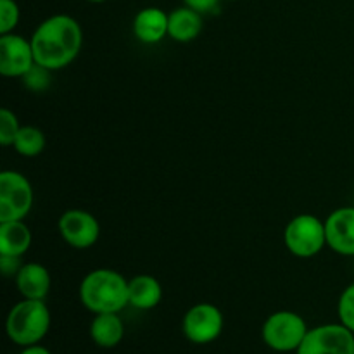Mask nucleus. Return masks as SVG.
<instances>
[{
  "mask_svg": "<svg viewBox=\"0 0 354 354\" xmlns=\"http://www.w3.org/2000/svg\"><path fill=\"white\" fill-rule=\"evenodd\" d=\"M37 64L59 71L78 57L83 31L78 21L66 14H55L38 24L30 38Z\"/></svg>",
  "mask_w": 354,
  "mask_h": 354,
  "instance_id": "obj_1",
  "label": "nucleus"
},
{
  "mask_svg": "<svg viewBox=\"0 0 354 354\" xmlns=\"http://www.w3.org/2000/svg\"><path fill=\"white\" fill-rule=\"evenodd\" d=\"M80 301L95 315L120 313L130 304L128 280L116 270H93L80 283Z\"/></svg>",
  "mask_w": 354,
  "mask_h": 354,
  "instance_id": "obj_2",
  "label": "nucleus"
},
{
  "mask_svg": "<svg viewBox=\"0 0 354 354\" xmlns=\"http://www.w3.org/2000/svg\"><path fill=\"white\" fill-rule=\"evenodd\" d=\"M50 328V311L40 299H23L14 304L6 320V332L17 346L38 344Z\"/></svg>",
  "mask_w": 354,
  "mask_h": 354,
  "instance_id": "obj_3",
  "label": "nucleus"
},
{
  "mask_svg": "<svg viewBox=\"0 0 354 354\" xmlns=\"http://www.w3.org/2000/svg\"><path fill=\"white\" fill-rule=\"evenodd\" d=\"M283 244L296 258H313L327 245L325 221L315 214H297L283 230Z\"/></svg>",
  "mask_w": 354,
  "mask_h": 354,
  "instance_id": "obj_4",
  "label": "nucleus"
},
{
  "mask_svg": "<svg viewBox=\"0 0 354 354\" xmlns=\"http://www.w3.org/2000/svg\"><path fill=\"white\" fill-rule=\"evenodd\" d=\"M308 325L294 311H277L263 324V341L270 349L279 353L297 351L308 334Z\"/></svg>",
  "mask_w": 354,
  "mask_h": 354,
  "instance_id": "obj_5",
  "label": "nucleus"
},
{
  "mask_svg": "<svg viewBox=\"0 0 354 354\" xmlns=\"http://www.w3.org/2000/svg\"><path fill=\"white\" fill-rule=\"evenodd\" d=\"M33 206V187L19 171L0 173V223L24 220Z\"/></svg>",
  "mask_w": 354,
  "mask_h": 354,
  "instance_id": "obj_6",
  "label": "nucleus"
},
{
  "mask_svg": "<svg viewBox=\"0 0 354 354\" xmlns=\"http://www.w3.org/2000/svg\"><path fill=\"white\" fill-rule=\"evenodd\" d=\"M296 354H354V334L342 324L310 328Z\"/></svg>",
  "mask_w": 354,
  "mask_h": 354,
  "instance_id": "obj_7",
  "label": "nucleus"
},
{
  "mask_svg": "<svg viewBox=\"0 0 354 354\" xmlns=\"http://www.w3.org/2000/svg\"><path fill=\"white\" fill-rule=\"evenodd\" d=\"M223 313L209 303H199L183 317V334L194 344H209L223 332Z\"/></svg>",
  "mask_w": 354,
  "mask_h": 354,
  "instance_id": "obj_8",
  "label": "nucleus"
},
{
  "mask_svg": "<svg viewBox=\"0 0 354 354\" xmlns=\"http://www.w3.org/2000/svg\"><path fill=\"white\" fill-rule=\"evenodd\" d=\"M37 64L31 41L21 35H0V75L23 78Z\"/></svg>",
  "mask_w": 354,
  "mask_h": 354,
  "instance_id": "obj_9",
  "label": "nucleus"
},
{
  "mask_svg": "<svg viewBox=\"0 0 354 354\" xmlns=\"http://www.w3.org/2000/svg\"><path fill=\"white\" fill-rule=\"evenodd\" d=\"M59 232L66 244L71 248L88 249L99 241L100 225L88 211L69 209L59 218Z\"/></svg>",
  "mask_w": 354,
  "mask_h": 354,
  "instance_id": "obj_10",
  "label": "nucleus"
},
{
  "mask_svg": "<svg viewBox=\"0 0 354 354\" xmlns=\"http://www.w3.org/2000/svg\"><path fill=\"white\" fill-rule=\"evenodd\" d=\"M327 245L341 256H354V207H339L325 220Z\"/></svg>",
  "mask_w": 354,
  "mask_h": 354,
  "instance_id": "obj_11",
  "label": "nucleus"
},
{
  "mask_svg": "<svg viewBox=\"0 0 354 354\" xmlns=\"http://www.w3.org/2000/svg\"><path fill=\"white\" fill-rule=\"evenodd\" d=\"M169 14L159 7H145L135 16L133 35L145 45L159 44L168 35Z\"/></svg>",
  "mask_w": 354,
  "mask_h": 354,
  "instance_id": "obj_12",
  "label": "nucleus"
},
{
  "mask_svg": "<svg viewBox=\"0 0 354 354\" xmlns=\"http://www.w3.org/2000/svg\"><path fill=\"white\" fill-rule=\"evenodd\" d=\"M16 287L24 299L44 301L50 290V273L40 263H26L16 275Z\"/></svg>",
  "mask_w": 354,
  "mask_h": 354,
  "instance_id": "obj_13",
  "label": "nucleus"
},
{
  "mask_svg": "<svg viewBox=\"0 0 354 354\" xmlns=\"http://www.w3.org/2000/svg\"><path fill=\"white\" fill-rule=\"evenodd\" d=\"M203 31V14L190 7H178L169 12L168 37L180 44L194 41Z\"/></svg>",
  "mask_w": 354,
  "mask_h": 354,
  "instance_id": "obj_14",
  "label": "nucleus"
},
{
  "mask_svg": "<svg viewBox=\"0 0 354 354\" xmlns=\"http://www.w3.org/2000/svg\"><path fill=\"white\" fill-rule=\"evenodd\" d=\"M162 299V287L152 275H137L128 280V301L137 310H152Z\"/></svg>",
  "mask_w": 354,
  "mask_h": 354,
  "instance_id": "obj_15",
  "label": "nucleus"
},
{
  "mask_svg": "<svg viewBox=\"0 0 354 354\" xmlns=\"http://www.w3.org/2000/svg\"><path fill=\"white\" fill-rule=\"evenodd\" d=\"M31 245V230L23 220L0 223V254L21 258Z\"/></svg>",
  "mask_w": 354,
  "mask_h": 354,
  "instance_id": "obj_16",
  "label": "nucleus"
},
{
  "mask_svg": "<svg viewBox=\"0 0 354 354\" xmlns=\"http://www.w3.org/2000/svg\"><path fill=\"white\" fill-rule=\"evenodd\" d=\"M90 337L100 348H116L124 337L123 320L118 313H99L90 324Z\"/></svg>",
  "mask_w": 354,
  "mask_h": 354,
  "instance_id": "obj_17",
  "label": "nucleus"
},
{
  "mask_svg": "<svg viewBox=\"0 0 354 354\" xmlns=\"http://www.w3.org/2000/svg\"><path fill=\"white\" fill-rule=\"evenodd\" d=\"M12 145L17 154L24 158H37L45 149V135L37 127H21Z\"/></svg>",
  "mask_w": 354,
  "mask_h": 354,
  "instance_id": "obj_18",
  "label": "nucleus"
},
{
  "mask_svg": "<svg viewBox=\"0 0 354 354\" xmlns=\"http://www.w3.org/2000/svg\"><path fill=\"white\" fill-rule=\"evenodd\" d=\"M21 130V124L17 121V116L7 107L0 109V144L3 147H9L14 144L17 133Z\"/></svg>",
  "mask_w": 354,
  "mask_h": 354,
  "instance_id": "obj_19",
  "label": "nucleus"
},
{
  "mask_svg": "<svg viewBox=\"0 0 354 354\" xmlns=\"http://www.w3.org/2000/svg\"><path fill=\"white\" fill-rule=\"evenodd\" d=\"M337 315L341 324L354 334V283L346 287L344 292L339 297Z\"/></svg>",
  "mask_w": 354,
  "mask_h": 354,
  "instance_id": "obj_20",
  "label": "nucleus"
},
{
  "mask_svg": "<svg viewBox=\"0 0 354 354\" xmlns=\"http://www.w3.org/2000/svg\"><path fill=\"white\" fill-rule=\"evenodd\" d=\"M50 69L35 64L21 80H23V85L30 88L31 92H44L50 85Z\"/></svg>",
  "mask_w": 354,
  "mask_h": 354,
  "instance_id": "obj_21",
  "label": "nucleus"
},
{
  "mask_svg": "<svg viewBox=\"0 0 354 354\" xmlns=\"http://www.w3.org/2000/svg\"><path fill=\"white\" fill-rule=\"evenodd\" d=\"M19 7L14 0H0V35L12 33L19 23Z\"/></svg>",
  "mask_w": 354,
  "mask_h": 354,
  "instance_id": "obj_22",
  "label": "nucleus"
},
{
  "mask_svg": "<svg viewBox=\"0 0 354 354\" xmlns=\"http://www.w3.org/2000/svg\"><path fill=\"white\" fill-rule=\"evenodd\" d=\"M21 266V258H16V256H2L0 254V270H2L3 277L6 279H16V275L19 273Z\"/></svg>",
  "mask_w": 354,
  "mask_h": 354,
  "instance_id": "obj_23",
  "label": "nucleus"
},
{
  "mask_svg": "<svg viewBox=\"0 0 354 354\" xmlns=\"http://www.w3.org/2000/svg\"><path fill=\"white\" fill-rule=\"evenodd\" d=\"M187 7L197 10L199 14H209L218 7L220 0H183Z\"/></svg>",
  "mask_w": 354,
  "mask_h": 354,
  "instance_id": "obj_24",
  "label": "nucleus"
},
{
  "mask_svg": "<svg viewBox=\"0 0 354 354\" xmlns=\"http://www.w3.org/2000/svg\"><path fill=\"white\" fill-rule=\"evenodd\" d=\"M21 354H52V353L48 351L47 348H44V346L33 344V346H26V348L21 351Z\"/></svg>",
  "mask_w": 354,
  "mask_h": 354,
  "instance_id": "obj_25",
  "label": "nucleus"
},
{
  "mask_svg": "<svg viewBox=\"0 0 354 354\" xmlns=\"http://www.w3.org/2000/svg\"><path fill=\"white\" fill-rule=\"evenodd\" d=\"M88 2H93V3H100V2H106V0H88Z\"/></svg>",
  "mask_w": 354,
  "mask_h": 354,
  "instance_id": "obj_26",
  "label": "nucleus"
}]
</instances>
